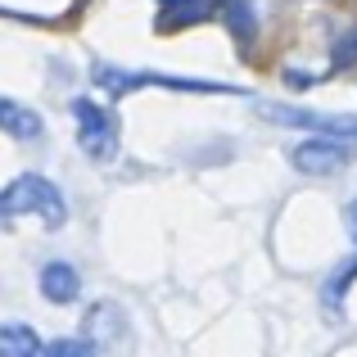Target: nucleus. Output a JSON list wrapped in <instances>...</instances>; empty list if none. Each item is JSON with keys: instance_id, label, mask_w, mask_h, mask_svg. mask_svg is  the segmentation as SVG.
Instances as JSON below:
<instances>
[{"instance_id": "f257e3e1", "label": "nucleus", "mask_w": 357, "mask_h": 357, "mask_svg": "<svg viewBox=\"0 0 357 357\" xmlns=\"http://www.w3.org/2000/svg\"><path fill=\"white\" fill-rule=\"evenodd\" d=\"M23 213H36V218L45 222V231H59L63 222H68V199H63V190L50 181V176L23 172L0 190V227L14 222V218H23Z\"/></svg>"}, {"instance_id": "f03ea898", "label": "nucleus", "mask_w": 357, "mask_h": 357, "mask_svg": "<svg viewBox=\"0 0 357 357\" xmlns=\"http://www.w3.org/2000/svg\"><path fill=\"white\" fill-rule=\"evenodd\" d=\"M73 122H77V145L96 163H114L118 158V118L96 100H73Z\"/></svg>"}, {"instance_id": "7ed1b4c3", "label": "nucleus", "mask_w": 357, "mask_h": 357, "mask_svg": "<svg viewBox=\"0 0 357 357\" xmlns=\"http://www.w3.org/2000/svg\"><path fill=\"white\" fill-rule=\"evenodd\" d=\"M91 82L109 96H127V91H140V86H167V91H231L222 82H190V77H167V73H127V68H114V63H96L91 68Z\"/></svg>"}, {"instance_id": "20e7f679", "label": "nucleus", "mask_w": 357, "mask_h": 357, "mask_svg": "<svg viewBox=\"0 0 357 357\" xmlns=\"http://www.w3.org/2000/svg\"><path fill=\"white\" fill-rule=\"evenodd\" d=\"M349 163H357V149L349 140H326V136H307L289 149V167L303 176H335Z\"/></svg>"}, {"instance_id": "39448f33", "label": "nucleus", "mask_w": 357, "mask_h": 357, "mask_svg": "<svg viewBox=\"0 0 357 357\" xmlns=\"http://www.w3.org/2000/svg\"><path fill=\"white\" fill-rule=\"evenodd\" d=\"M262 114L271 122H285V127H303L317 131L326 140H357V118L353 114H312V109H289V105H262Z\"/></svg>"}, {"instance_id": "423d86ee", "label": "nucleus", "mask_w": 357, "mask_h": 357, "mask_svg": "<svg viewBox=\"0 0 357 357\" xmlns=\"http://www.w3.org/2000/svg\"><path fill=\"white\" fill-rule=\"evenodd\" d=\"M41 294L50 298V303H73V298L82 294V271L63 258L45 262L41 267Z\"/></svg>"}, {"instance_id": "0eeeda50", "label": "nucleus", "mask_w": 357, "mask_h": 357, "mask_svg": "<svg viewBox=\"0 0 357 357\" xmlns=\"http://www.w3.org/2000/svg\"><path fill=\"white\" fill-rule=\"evenodd\" d=\"M0 131L14 136V140H41L45 122H41L36 109H27V105H18V100L0 96Z\"/></svg>"}, {"instance_id": "6e6552de", "label": "nucleus", "mask_w": 357, "mask_h": 357, "mask_svg": "<svg viewBox=\"0 0 357 357\" xmlns=\"http://www.w3.org/2000/svg\"><path fill=\"white\" fill-rule=\"evenodd\" d=\"M86 331L100 344H127V317H122L118 303H96L86 312Z\"/></svg>"}, {"instance_id": "1a4fd4ad", "label": "nucleus", "mask_w": 357, "mask_h": 357, "mask_svg": "<svg viewBox=\"0 0 357 357\" xmlns=\"http://www.w3.org/2000/svg\"><path fill=\"white\" fill-rule=\"evenodd\" d=\"M213 14V0H158V27H195Z\"/></svg>"}, {"instance_id": "9d476101", "label": "nucleus", "mask_w": 357, "mask_h": 357, "mask_svg": "<svg viewBox=\"0 0 357 357\" xmlns=\"http://www.w3.org/2000/svg\"><path fill=\"white\" fill-rule=\"evenodd\" d=\"M0 357H45V344L32 326L9 321V326H0Z\"/></svg>"}, {"instance_id": "9b49d317", "label": "nucleus", "mask_w": 357, "mask_h": 357, "mask_svg": "<svg viewBox=\"0 0 357 357\" xmlns=\"http://www.w3.org/2000/svg\"><path fill=\"white\" fill-rule=\"evenodd\" d=\"M213 9H222V14H227V27L240 36V41H253L258 23H253V9H249V0H222V5H213Z\"/></svg>"}, {"instance_id": "f8f14e48", "label": "nucleus", "mask_w": 357, "mask_h": 357, "mask_svg": "<svg viewBox=\"0 0 357 357\" xmlns=\"http://www.w3.org/2000/svg\"><path fill=\"white\" fill-rule=\"evenodd\" d=\"M353 280H357V253H353L349 262H344L340 271H335L331 280H326V303H331V307H340V303H344V294H349V285H353Z\"/></svg>"}, {"instance_id": "ddd939ff", "label": "nucleus", "mask_w": 357, "mask_h": 357, "mask_svg": "<svg viewBox=\"0 0 357 357\" xmlns=\"http://www.w3.org/2000/svg\"><path fill=\"white\" fill-rule=\"evenodd\" d=\"M45 357H100V353H96V344H91V340H77V335H68V340L45 344Z\"/></svg>"}, {"instance_id": "4468645a", "label": "nucleus", "mask_w": 357, "mask_h": 357, "mask_svg": "<svg viewBox=\"0 0 357 357\" xmlns=\"http://www.w3.org/2000/svg\"><path fill=\"white\" fill-rule=\"evenodd\" d=\"M335 63H340V68L357 63V32H344L340 41H335Z\"/></svg>"}, {"instance_id": "2eb2a0df", "label": "nucleus", "mask_w": 357, "mask_h": 357, "mask_svg": "<svg viewBox=\"0 0 357 357\" xmlns=\"http://www.w3.org/2000/svg\"><path fill=\"white\" fill-rule=\"evenodd\" d=\"M349 227H353V236H357V199H353V208H349Z\"/></svg>"}]
</instances>
